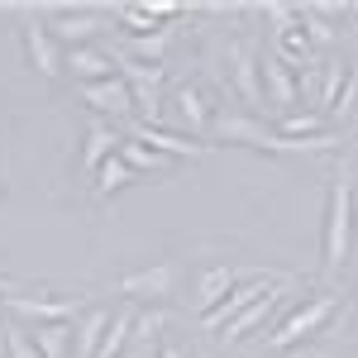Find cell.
I'll use <instances>...</instances> for the list:
<instances>
[{
  "label": "cell",
  "mask_w": 358,
  "mask_h": 358,
  "mask_svg": "<svg viewBox=\"0 0 358 358\" xmlns=\"http://www.w3.org/2000/svg\"><path fill=\"white\" fill-rule=\"evenodd\" d=\"M287 277H292V273H268V268H253V277H248V282H239V287H234V292H229V296H224L215 310H206V315H201V325L220 334L224 325L239 315V310H248V306L258 301V296H268L277 282H287Z\"/></svg>",
  "instance_id": "cell-5"
},
{
  "label": "cell",
  "mask_w": 358,
  "mask_h": 358,
  "mask_svg": "<svg viewBox=\"0 0 358 358\" xmlns=\"http://www.w3.org/2000/svg\"><path fill=\"white\" fill-rule=\"evenodd\" d=\"M296 24H301L306 43H310L315 53H325V48H334V43H339V34H334V24H325V15H320L315 5H296Z\"/></svg>",
  "instance_id": "cell-20"
},
{
  "label": "cell",
  "mask_w": 358,
  "mask_h": 358,
  "mask_svg": "<svg viewBox=\"0 0 358 358\" xmlns=\"http://www.w3.org/2000/svg\"><path fill=\"white\" fill-rule=\"evenodd\" d=\"M148 349H153V344H148ZM148 349H138V344H134L129 354H120V358H148Z\"/></svg>",
  "instance_id": "cell-31"
},
{
  "label": "cell",
  "mask_w": 358,
  "mask_h": 358,
  "mask_svg": "<svg viewBox=\"0 0 358 358\" xmlns=\"http://www.w3.org/2000/svg\"><path fill=\"white\" fill-rule=\"evenodd\" d=\"M0 334H5V325H0Z\"/></svg>",
  "instance_id": "cell-35"
},
{
  "label": "cell",
  "mask_w": 358,
  "mask_h": 358,
  "mask_svg": "<svg viewBox=\"0 0 358 358\" xmlns=\"http://www.w3.org/2000/svg\"><path fill=\"white\" fill-rule=\"evenodd\" d=\"M120 163L129 167V172H172V158H163V153H153V148H143V143H134V138H124L120 143V153H115Z\"/></svg>",
  "instance_id": "cell-22"
},
{
  "label": "cell",
  "mask_w": 358,
  "mask_h": 358,
  "mask_svg": "<svg viewBox=\"0 0 358 358\" xmlns=\"http://www.w3.org/2000/svg\"><path fill=\"white\" fill-rule=\"evenodd\" d=\"M134 320H138V306L124 301L120 310H110V325H106V334H101V349H96V358H120L129 354V344H134Z\"/></svg>",
  "instance_id": "cell-17"
},
{
  "label": "cell",
  "mask_w": 358,
  "mask_h": 358,
  "mask_svg": "<svg viewBox=\"0 0 358 358\" xmlns=\"http://www.w3.org/2000/svg\"><path fill=\"white\" fill-rule=\"evenodd\" d=\"M358 115V67H349V77H344V91H339V101L330 106L325 120H354Z\"/></svg>",
  "instance_id": "cell-26"
},
{
  "label": "cell",
  "mask_w": 358,
  "mask_h": 358,
  "mask_svg": "<svg viewBox=\"0 0 358 358\" xmlns=\"http://www.w3.org/2000/svg\"><path fill=\"white\" fill-rule=\"evenodd\" d=\"M334 310H339V296H334V292H320V296L301 301L273 334H268V354H292V349H301L306 339H315V334L325 330V320H330Z\"/></svg>",
  "instance_id": "cell-2"
},
{
  "label": "cell",
  "mask_w": 358,
  "mask_h": 358,
  "mask_svg": "<svg viewBox=\"0 0 358 358\" xmlns=\"http://www.w3.org/2000/svg\"><path fill=\"white\" fill-rule=\"evenodd\" d=\"M129 182H134V172L120 163V158H106L101 172H96V196H115L120 187H129Z\"/></svg>",
  "instance_id": "cell-25"
},
{
  "label": "cell",
  "mask_w": 358,
  "mask_h": 358,
  "mask_svg": "<svg viewBox=\"0 0 358 358\" xmlns=\"http://www.w3.org/2000/svg\"><path fill=\"white\" fill-rule=\"evenodd\" d=\"M263 86H268V110L277 115H296V106H301V96H296V72L282 62V57H273L268 48H263Z\"/></svg>",
  "instance_id": "cell-11"
},
{
  "label": "cell",
  "mask_w": 358,
  "mask_h": 358,
  "mask_svg": "<svg viewBox=\"0 0 358 358\" xmlns=\"http://www.w3.org/2000/svg\"><path fill=\"white\" fill-rule=\"evenodd\" d=\"M167 106H172V115H177V124H187V129L206 143L210 124H215V115H210V101H206V91H201V86H177Z\"/></svg>",
  "instance_id": "cell-15"
},
{
  "label": "cell",
  "mask_w": 358,
  "mask_h": 358,
  "mask_svg": "<svg viewBox=\"0 0 358 358\" xmlns=\"http://www.w3.org/2000/svg\"><path fill=\"white\" fill-rule=\"evenodd\" d=\"M77 96H82V106H91L96 115H115V120H129V115H134V96H129V86L120 82V77L77 86Z\"/></svg>",
  "instance_id": "cell-14"
},
{
  "label": "cell",
  "mask_w": 358,
  "mask_h": 358,
  "mask_svg": "<svg viewBox=\"0 0 358 358\" xmlns=\"http://www.w3.org/2000/svg\"><path fill=\"white\" fill-rule=\"evenodd\" d=\"M344 77H349V62H339V57H325V62H320V91H315V115H330V106L339 101V91H344Z\"/></svg>",
  "instance_id": "cell-21"
},
{
  "label": "cell",
  "mask_w": 358,
  "mask_h": 358,
  "mask_svg": "<svg viewBox=\"0 0 358 358\" xmlns=\"http://www.w3.org/2000/svg\"><path fill=\"white\" fill-rule=\"evenodd\" d=\"M224 57H229V67H234V91L244 96L248 115L263 110V48L253 43V38H229V48H224Z\"/></svg>",
  "instance_id": "cell-6"
},
{
  "label": "cell",
  "mask_w": 358,
  "mask_h": 358,
  "mask_svg": "<svg viewBox=\"0 0 358 358\" xmlns=\"http://www.w3.org/2000/svg\"><path fill=\"white\" fill-rule=\"evenodd\" d=\"M29 339H34V349L43 358H72V325H38V330H29Z\"/></svg>",
  "instance_id": "cell-23"
},
{
  "label": "cell",
  "mask_w": 358,
  "mask_h": 358,
  "mask_svg": "<svg viewBox=\"0 0 358 358\" xmlns=\"http://www.w3.org/2000/svg\"><path fill=\"white\" fill-rule=\"evenodd\" d=\"M115 292L120 296H129V301H153L163 306L172 292H177V263H148V268H134V273H124L115 282Z\"/></svg>",
  "instance_id": "cell-7"
},
{
  "label": "cell",
  "mask_w": 358,
  "mask_h": 358,
  "mask_svg": "<svg viewBox=\"0 0 358 358\" xmlns=\"http://www.w3.org/2000/svg\"><path fill=\"white\" fill-rule=\"evenodd\" d=\"M292 287H296V277H287V282H277V287L268 292V296H258V301L248 306V310H239V315H234V320L224 325V330H220V339H224V344H244V339H248L253 330H258L263 320H268V310H273V306L282 301V296H287Z\"/></svg>",
  "instance_id": "cell-13"
},
{
  "label": "cell",
  "mask_w": 358,
  "mask_h": 358,
  "mask_svg": "<svg viewBox=\"0 0 358 358\" xmlns=\"http://www.w3.org/2000/svg\"><path fill=\"white\" fill-rule=\"evenodd\" d=\"M106 325H110V310H106V306H91L82 320H77V330H72L77 334V339H72V358H96Z\"/></svg>",
  "instance_id": "cell-19"
},
{
  "label": "cell",
  "mask_w": 358,
  "mask_h": 358,
  "mask_svg": "<svg viewBox=\"0 0 358 358\" xmlns=\"http://www.w3.org/2000/svg\"><path fill=\"white\" fill-rule=\"evenodd\" d=\"M148 358H158V349H148Z\"/></svg>",
  "instance_id": "cell-34"
},
{
  "label": "cell",
  "mask_w": 358,
  "mask_h": 358,
  "mask_svg": "<svg viewBox=\"0 0 358 358\" xmlns=\"http://www.w3.org/2000/svg\"><path fill=\"white\" fill-rule=\"evenodd\" d=\"M120 143H124V134H120L115 124H101V120H96V124L86 129V143H82V172L86 177H96L101 163L120 153Z\"/></svg>",
  "instance_id": "cell-16"
},
{
  "label": "cell",
  "mask_w": 358,
  "mask_h": 358,
  "mask_svg": "<svg viewBox=\"0 0 358 358\" xmlns=\"http://www.w3.org/2000/svg\"><path fill=\"white\" fill-rule=\"evenodd\" d=\"M349 339H354V344H358V320H354V330H349Z\"/></svg>",
  "instance_id": "cell-32"
},
{
  "label": "cell",
  "mask_w": 358,
  "mask_h": 358,
  "mask_svg": "<svg viewBox=\"0 0 358 358\" xmlns=\"http://www.w3.org/2000/svg\"><path fill=\"white\" fill-rule=\"evenodd\" d=\"M301 358H334V354H330V349H306Z\"/></svg>",
  "instance_id": "cell-30"
},
{
  "label": "cell",
  "mask_w": 358,
  "mask_h": 358,
  "mask_svg": "<svg viewBox=\"0 0 358 358\" xmlns=\"http://www.w3.org/2000/svg\"><path fill=\"white\" fill-rule=\"evenodd\" d=\"M325 124H330V120H325V115H315V110H296V115H282V120H277V134L282 138H310V134H325Z\"/></svg>",
  "instance_id": "cell-24"
},
{
  "label": "cell",
  "mask_w": 358,
  "mask_h": 358,
  "mask_svg": "<svg viewBox=\"0 0 358 358\" xmlns=\"http://www.w3.org/2000/svg\"><path fill=\"white\" fill-rule=\"evenodd\" d=\"M5 354L10 358H43L38 349H34L29 330H20V325H5Z\"/></svg>",
  "instance_id": "cell-28"
},
{
  "label": "cell",
  "mask_w": 358,
  "mask_h": 358,
  "mask_svg": "<svg viewBox=\"0 0 358 358\" xmlns=\"http://www.w3.org/2000/svg\"><path fill=\"white\" fill-rule=\"evenodd\" d=\"M349 244H354V182L349 172H339L330 187V210H325V277L344 273Z\"/></svg>",
  "instance_id": "cell-1"
},
{
  "label": "cell",
  "mask_w": 358,
  "mask_h": 358,
  "mask_svg": "<svg viewBox=\"0 0 358 358\" xmlns=\"http://www.w3.org/2000/svg\"><path fill=\"white\" fill-rule=\"evenodd\" d=\"M253 273H244V268H229V263H210V268H201L192 282V310L196 315H206V310H215V306L239 287V282H248Z\"/></svg>",
  "instance_id": "cell-8"
},
{
  "label": "cell",
  "mask_w": 358,
  "mask_h": 358,
  "mask_svg": "<svg viewBox=\"0 0 358 358\" xmlns=\"http://www.w3.org/2000/svg\"><path fill=\"white\" fill-rule=\"evenodd\" d=\"M48 34L57 38V48H96V38H115V20L110 10H96V5H82V10H48Z\"/></svg>",
  "instance_id": "cell-3"
},
{
  "label": "cell",
  "mask_w": 358,
  "mask_h": 358,
  "mask_svg": "<svg viewBox=\"0 0 358 358\" xmlns=\"http://www.w3.org/2000/svg\"><path fill=\"white\" fill-rule=\"evenodd\" d=\"M124 138H134V143H143V148H153V153H163V158H206L215 143H201V138H182V134H167L163 124H129L124 129Z\"/></svg>",
  "instance_id": "cell-10"
},
{
  "label": "cell",
  "mask_w": 358,
  "mask_h": 358,
  "mask_svg": "<svg viewBox=\"0 0 358 358\" xmlns=\"http://www.w3.org/2000/svg\"><path fill=\"white\" fill-rule=\"evenodd\" d=\"M158 358H187V354H182L177 344H163V349H158Z\"/></svg>",
  "instance_id": "cell-29"
},
{
  "label": "cell",
  "mask_w": 358,
  "mask_h": 358,
  "mask_svg": "<svg viewBox=\"0 0 358 358\" xmlns=\"http://www.w3.org/2000/svg\"><path fill=\"white\" fill-rule=\"evenodd\" d=\"M5 310L10 315H24V320H38V325H72L91 310V296H34V292H10L5 296Z\"/></svg>",
  "instance_id": "cell-4"
},
{
  "label": "cell",
  "mask_w": 358,
  "mask_h": 358,
  "mask_svg": "<svg viewBox=\"0 0 358 358\" xmlns=\"http://www.w3.org/2000/svg\"><path fill=\"white\" fill-rule=\"evenodd\" d=\"M62 72L72 77L77 86H91V82H110L120 77L115 72V57L96 43V48H62Z\"/></svg>",
  "instance_id": "cell-12"
},
{
  "label": "cell",
  "mask_w": 358,
  "mask_h": 358,
  "mask_svg": "<svg viewBox=\"0 0 358 358\" xmlns=\"http://www.w3.org/2000/svg\"><path fill=\"white\" fill-rule=\"evenodd\" d=\"M167 325V310L163 306H153V310H138V320H134V344L138 349H148V339Z\"/></svg>",
  "instance_id": "cell-27"
},
{
  "label": "cell",
  "mask_w": 358,
  "mask_h": 358,
  "mask_svg": "<svg viewBox=\"0 0 358 358\" xmlns=\"http://www.w3.org/2000/svg\"><path fill=\"white\" fill-rule=\"evenodd\" d=\"M0 287H5V292H15V287H10V282H0Z\"/></svg>",
  "instance_id": "cell-33"
},
{
  "label": "cell",
  "mask_w": 358,
  "mask_h": 358,
  "mask_svg": "<svg viewBox=\"0 0 358 358\" xmlns=\"http://www.w3.org/2000/svg\"><path fill=\"white\" fill-rule=\"evenodd\" d=\"M296 358H301V354H296Z\"/></svg>",
  "instance_id": "cell-36"
},
{
  "label": "cell",
  "mask_w": 358,
  "mask_h": 358,
  "mask_svg": "<svg viewBox=\"0 0 358 358\" xmlns=\"http://www.w3.org/2000/svg\"><path fill=\"white\" fill-rule=\"evenodd\" d=\"M20 34H24L29 67H34V72H38L43 82H57V77H62V48H57V38L48 34V24H43L38 15H24Z\"/></svg>",
  "instance_id": "cell-9"
},
{
  "label": "cell",
  "mask_w": 358,
  "mask_h": 358,
  "mask_svg": "<svg viewBox=\"0 0 358 358\" xmlns=\"http://www.w3.org/2000/svg\"><path fill=\"white\" fill-rule=\"evenodd\" d=\"M172 38H177V29L163 24V29H153V34H138V38H124L115 53H124V57H134V62H158L163 67V53L172 48Z\"/></svg>",
  "instance_id": "cell-18"
}]
</instances>
